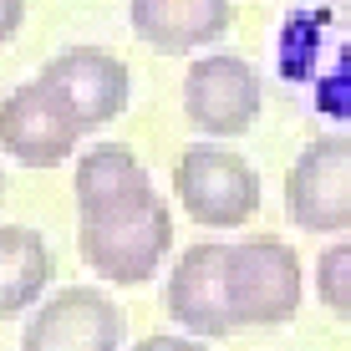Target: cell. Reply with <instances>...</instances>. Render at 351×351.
<instances>
[{
  "instance_id": "obj_1",
  "label": "cell",
  "mask_w": 351,
  "mask_h": 351,
  "mask_svg": "<svg viewBox=\"0 0 351 351\" xmlns=\"http://www.w3.org/2000/svg\"><path fill=\"white\" fill-rule=\"evenodd\" d=\"M306 300V270L280 234H250L229 245V306L234 326H290Z\"/></svg>"
},
{
  "instance_id": "obj_2",
  "label": "cell",
  "mask_w": 351,
  "mask_h": 351,
  "mask_svg": "<svg viewBox=\"0 0 351 351\" xmlns=\"http://www.w3.org/2000/svg\"><path fill=\"white\" fill-rule=\"evenodd\" d=\"M77 245H82V260L107 285H148L173 250V209L153 193L138 209L107 214V219H82Z\"/></svg>"
},
{
  "instance_id": "obj_3",
  "label": "cell",
  "mask_w": 351,
  "mask_h": 351,
  "mask_svg": "<svg viewBox=\"0 0 351 351\" xmlns=\"http://www.w3.org/2000/svg\"><path fill=\"white\" fill-rule=\"evenodd\" d=\"M173 193L193 224L234 229L250 224L260 209V173L250 158L229 153L224 143H193L173 163Z\"/></svg>"
},
{
  "instance_id": "obj_4",
  "label": "cell",
  "mask_w": 351,
  "mask_h": 351,
  "mask_svg": "<svg viewBox=\"0 0 351 351\" xmlns=\"http://www.w3.org/2000/svg\"><path fill=\"white\" fill-rule=\"evenodd\" d=\"M285 214L306 234H346L351 229V138L326 132L295 153L285 173Z\"/></svg>"
},
{
  "instance_id": "obj_5",
  "label": "cell",
  "mask_w": 351,
  "mask_h": 351,
  "mask_svg": "<svg viewBox=\"0 0 351 351\" xmlns=\"http://www.w3.org/2000/svg\"><path fill=\"white\" fill-rule=\"evenodd\" d=\"M82 117L71 112V102L51 87L46 77L21 82L16 92L0 102V148L26 168H56L77 153Z\"/></svg>"
},
{
  "instance_id": "obj_6",
  "label": "cell",
  "mask_w": 351,
  "mask_h": 351,
  "mask_svg": "<svg viewBox=\"0 0 351 351\" xmlns=\"http://www.w3.org/2000/svg\"><path fill=\"white\" fill-rule=\"evenodd\" d=\"M265 107V82L245 56H199L184 77V117L189 128L209 132V138H245L260 123Z\"/></svg>"
},
{
  "instance_id": "obj_7",
  "label": "cell",
  "mask_w": 351,
  "mask_h": 351,
  "mask_svg": "<svg viewBox=\"0 0 351 351\" xmlns=\"http://www.w3.org/2000/svg\"><path fill=\"white\" fill-rule=\"evenodd\" d=\"M123 311L97 285H66L31 316L21 351H123Z\"/></svg>"
},
{
  "instance_id": "obj_8",
  "label": "cell",
  "mask_w": 351,
  "mask_h": 351,
  "mask_svg": "<svg viewBox=\"0 0 351 351\" xmlns=\"http://www.w3.org/2000/svg\"><path fill=\"white\" fill-rule=\"evenodd\" d=\"M168 316L189 336H234V306H229V245L199 239L173 260L163 285Z\"/></svg>"
},
{
  "instance_id": "obj_9",
  "label": "cell",
  "mask_w": 351,
  "mask_h": 351,
  "mask_svg": "<svg viewBox=\"0 0 351 351\" xmlns=\"http://www.w3.org/2000/svg\"><path fill=\"white\" fill-rule=\"evenodd\" d=\"M41 77L71 102V112L82 117V128L117 123L132 102V71L123 56L102 51V46H66L41 66Z\"/></svg>"
},
{
  "instance_id": "obj_10",
  "label": "cell",
  "mask_w": 351,
  "mask_h": 351,
  "mask_svg": "<svg viewBox=\"0 0 351 351\" xmlns=\"http://www.w3.org/2000/svg\"><path fill=\"white\" fill-rule=\"evenodd\" d=\"M128 21L153 51L184 56L224 41L234 26V5L229 0H128Z\"/></svg>"
},
{
  "instance_id": "obj_11",
  "label": "cell",
  "mask_w": 351,
  "mask_h": 351,
  "mask_svg": "<svg viewBox=\"0 0 351 351\" xmlns=\"http://www.w3.org/2000/svg\"><path fill=\"white\" fill-rule=\"evenodd\" d=\"M71 193H77V214L82 219H107V214L138 209V204L153 199V178L148 168L138 163V153L128 143H97L77 158V178H71Z\"/></svg>"
},
{
  "instance_id": "obj_12",
  "label": "cell",
  "mask_w": 351,
  "mask_h": 351,
  "mask_svg": "<svg viewBox=\"0 0 351 351\" xmlns=\"http://www.w3.org/2000/svg\"><path fill=\"white\" fill-rule=\"evenodd\" d=\"M56 275L51 245L41 229L26 224H0V321H16L46 295Z\"/></svg>"
},
{
  "instance_id": "obj_13",
  "label": "cell",
  "mask_w": 351,
  "mask_h": 351,
  "mask_svg": "<svg viewBox=\"0 0 351 351\" xmlns=\"http://www.w3.org/2000/svg\"><path fill=\"white\" fill-rule=\"evenodd\" d=\"M316 295L331 316L351 321V234L341 245H326L316 260Z\"/></svg>"
},
{
  "instance_id": "obj_14",
  "label": "cell",
  "mask_w": 351,
  "mask_h": 351,
  "mask_svg": "<svg viewBox=\"0 0 351 351\" xmlns=\"http://www.w3.org/2000/svg\"><path fill=\"white\" fill-rule=\"evenodd\" d=\"M132 351H209V346H199L193 336L184 331V336H173V331H158V336H143Z\"/></svg>"
},
{
  "instance_id": "obj_15",
  "label": "cell",
  "mask_w": 351,
  "mask_h": 351,
  "mask_svg": "<svg viewBox=\"0 0 351 351\" xmlns=\"http://www.w3.org/2000/svg\"><path fill=\"white\" fill-rule=\"evenodd\" d=\"M21 21H26V0H0V46L21 31Z\"/></svg>"
},
{
  "instance_id": "obj_16",
  "label": "cell",
  "mask_w": 351,
  "mask_h": 351,
  "mask_svg": "<svg viewBox=\"0 0 351 351\" xmlns=\"http://www.w3.org/2000/svg\"><path fill=\"white\" fill-rule=\"evenodd\" d=\"M0 199H5V173H0Z\"/></svg>"
}]
</instances>
